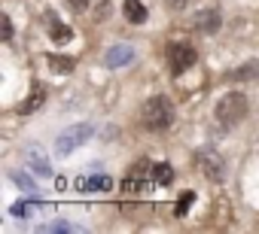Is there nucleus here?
<instances>
[{
    "mask_svg": "<svg viewBox=\"0 0 259 234\" xmlns=\"http://www.w3.org/2000/svg\"><path fill=\"white\" fill-rule=\"evenodd\" d=\"M141 122H144V128H150V131H165V128H171V122H174V103H171L165 94L150 97V100L144 103V109H141Z\"/></svg>",
    "mask_w": 259,
    "mask_h": 234,
    "instance_id": "1",
    "label": "nucleus"
},
{
    "mask_svg": "<svg viewBox=\"0 0 259 234\" xmlns=\"http://www.w3.org/2000/svg\"><path fill=\"white\" fill-rule=\"evenodd\" d=\"M213 115H217V122H220V125L235 128V125L244 119V115H247V97H244L241 91H229V94H223L220 103H217V109H213Z\"/></svg>",
    "mask_w": 259,
    "mask_h": 234,
    "instance_id": "2",
    "label": "nucleus"
},
{
    "mask_svg": "<svg viewBox=\"0 0 259 234\" xmlns=\"http://www.w3.org/2000/svg\"><path fill=\"white\" fill-rule=\"evenodd\" d=\"M95 134V128L89 125V122H79V125H70V128H64L61 134H58V140H55V155H70L73 149H79L89 137Z\"/></svg>",
    "mask_w": 259,
    "mask_h": 234,
    "instance_id": "3",
    "label": "nucleus"
},
{
    "mask_svg": "<svg viewBox=\"0 0 259 234\" xmlns=\"http://www.w3.org/2000/svg\"><path fill=\"white\" fill-rule=\"evenodd\" d=\"M195 61H198V55H195V49L189 43H171L168 46V67H171L174 76H180L183 70H189Z\"/></svg>",
    "mask_w": 259,
    "mask_h": 234,
    "instance_id": "4",
    "label": "nucleus"
},
{
    "mask_svg": "<svg viewBox=\"0 0 259 234\" xmlns=\"http://www.w3.org/2000/svg\"><path fill=\"white\" fill-rule=\"evenodd\" d=\"M198 164H201V170H204V177H207L210 183H223V177H226V161H223V155H217V152H210V149H201V152H198Z\"/></svg>",
    "mask_w": 259,
    "mask_h": 234,
    "instance_id": "5",
    "label": "nucleus"
},
{
    "mask_svg": "<svg viewBox=\"0 0 259 234\" xmlns=\"http://www.w3.org/2000/svg\"><path fill=\"white\" fill-rule=\"evenodd\" d=\"M25 164H28V167H34V173H40V177H52L49 155L43 152V146H40V143H28V146H25Z\"/></svg>",
    "mask_w": 259,
    "mask_h": 234,
    "instance_id": "6",
    "label": "nucleus"
},
{
    "mask_svg": "<svg viewBox=\"0 0 259 234\" xmlns=\"http://www.w3.org/2000/svg\"><path fill=\"white\" fill-rule=\"evenodd\" d=\"M46 28H49V37H52L58 46H64V43H70V40H73V31H70V28H67L55 13H46Z\"/></svg>",
    "mask_w": 259,
    "mask_h": 234,
    "instance_id": "7",
    "label": "nucleus"
},
{
    "mask_svg": "<svg viewBox=\"0 0 259 234\" xmlns=\"http://www.w3.org/2000/svg\"><path fill=\"white\" fill-rule=\"evenodd\" d=\"M132 61H135V49L128 46V43H119V46H113V49L107 52V67H113V70L132 64Z\"/></svg>",
    "mask_w": 259,
    "mask_h": 234,
    "instance_id": "8",
    "label": "nucleus"
},
{
    "mask_svg": "<svg viewBox=\"0 0 259 234\" xmlns=\"http://www.w3.org/2000/svg\"><path fill=\"white\" fill-rule=\"evenodd\" d=\"M76 189H82V192H110L113 189V180L110 177H104V173H95V177H79L76 180Z\"/></svg>",
    "mask_w": 259,
    "mask_h": 234,
    "instance_id": "9",
    "label": "nucleus"
},
{
    "mask_svg": "<svg viewBox=\"0 0 259 234\" xmlns=\"http://www.w3.org/2000/svg\"><path fill=\"white\" fill-rule=\"evenodd\" d=\"M43 100H46V88H43V85L37 82V85L31 88V94H28V100H25V103L19 106V112H22V115H31V112H37V109L43 106Z\"/></svg>",
    "mask_w": 259,
    "mask_h": 234,
    "instance_id": "10",
    "label": "nucleus"
},
{
    "mask_svg": "<svg viewBox=\"0 0 259 234\" xmlns=\"http://www.w3.org/2000/svg\"><path fill=\"white\" fill-rule=\"evenodd\" d=\"M226 79L232 82H247V79H259V61H247V64H238L232 73H226Z\"/></svg>",
    "mask_w": 259,
    "mask_h": 234,
    "instance_id": "11",
    "label": "nucleus"
},
{
    "mask_svg": "<svg viewBox=\"0 0 259 234\" xmlns=\"http://www.w3.org/2000/svg\"><path fill=\"white\" fill-rule=\"evenodd\" d=\"M122 13H125V19L132 22V25H144L147 22V7L141 4V0H125Z\"/></svg>",
    "mask_w": 259,
    "mask_h": 234,
    "instance_id": "12",
    "label": "nucleus"
},
{
    "mask_svg": "<svg viewBox=\"0 0 259 234\" xmlns=\"http://www.w3.org/2000/svg\"><path fill=\"white\" fill-rule=\"evenodd\" d=\"M192 25H195L198 31L210 34V31H217V28H220V13H217V10H204V13H195Z\"/></svg>",
    "mask_w": 259,
    "mask_h": 234,
    "instance_id": "13",
    "label": "nucleus"
},
{
    "mask_svg": "<svg viewBox=\"0 0 259 234\" xmlns=\"http://www.w3.org/2000/svg\"><path fill=\"white\" fill-rule=\"evenodd\" d=\"M46 64H49L55 73H61V76L73 73V67H76V61H73V58H67V55H46Z\"/></svg>",
    "mask_w": 259,
    "mask_h": 234,
    "instance_id": "14",
    "label": "nucleus"
},
{
    "mask_svg": "<svg viewBox=\"0 0 259 234\" xmlns=\"http://www.w3.org/2000/svg\"><path fill=\"white\" fill-rule=\"evenodd\" d=\"M10 180H13V183L22 189V192H28V195H37V183H34L28 173H19V170H13V173H10Z\"/></svg>",
    "mask_w": 259,
    "mask_h": 234,
    "instance_id": "15",
    "label": "nucleus"
},
{
    "mask_svg": "<svg viewBox=\"0 0 259 234\" xmlns=\"http://www.w3.org/2000/svg\"><path fill=\"white\" fill-rule=\"evenodd\" d=\"M153 177H156V183H159V186H171V183H174V170H171V164H168V161L156 164Z\"/></svg>",
    "mask_w": 259,
    "mask_h": 234,
    "instance_id": "16",
    "label": "nucleus"
},
{
    "mask_svg": "<svg viewBox=\"0 0 259 234\" xmlns=\"http://www.w3.org/2000/svg\"><path fill=\"white\" fill-rule=\"evenodd\" d=\"M192 201H195V192H183L180 201H177V207H174V216H186V210L192 207Z\"/></svg>",
    "mask_w": 259,
    "mask_h": 234,
    "instance_id": "17",
    "label": "nucleus"
},
{
    "mask_svg": "<svg viewBox=\"0 0 259 234\" xmlns=\"http://www.w3.org/2000/svg\"><path fill=\"white\" fill-rule=\"evenodd\" d=\"M10 213H13L16 219H28V216L34 213V204H28V201H16V204L10 207Z\"/></svg>",
    "mask_w": 259,
    "mask_h": 234,
    "instance_id": "18",
    "label": "nucleus"
},
{
    "mask_svg": "<svg viewBox=\"0 0 259 234\" xmlns=\"http://www.w3.org/2000/svg\"><path fill=\"white\" fill-rule=\"evenodd\" d=\"M40 231L43 234H49V231H76V225H70V222H46V225H40Z\"/></svg>",
    "mask_w": 259,
    "mask_h": 234,
    "instance_id": "19",
    "label": "nucleus"
},
{
    "mask_svg": "<svg viewBox=\"0 0 259 234\" xmlns=\"http://www.w3.org/2000/svg\"><path fill=\"white\" fill-rule=\"evenodd\" d=\"M0 34H4V40H10V37H13V22H10V16L0 19Z\"/></svg>",
    "mask_w": 259,
    "mask_h": 234,
    "instance_id": "20",
    "label": "nucleus"
},
{
    "mask_svg": "<svg viewBox=\"0 0 259 234\" xmlns=\"http://www.w3.org/2000/svg\"><path fill=\"white\" fill-rule=\"evenodd\" d=\"M67 7H73V10L79 13V10H85V7H89V0H67Z\"/></svg>",
    "mask_w": 259,
    "mask_h": 234,
    "instance_id": "21",
    "label": "nucleus"
},
{
    "mask_svg": "<svg viewBox=\"0 0 259 234\" xmlns=\"http://www.w3.org/2000/svg\"><path fill=\"white\" fill-rule=\"evenodd\" d=\"M165 4H168V7H171V10H183V7H186V4H189V0H165Z\"/></svg>",
    "mask_w": 259,
    "mask_h": 234,
    "instance_id": "22",
    "label": "nucleus"
}]
</instances>
